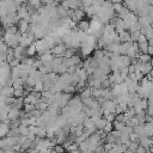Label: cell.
Here are the masks:
<instances>
[{"mask_svg": "<svg viewBox=\"0 0 153 153\" xmlns=\"http://www.w3.org/2000/svg\"><path fill=\"white\" fill-rule=\"evenodd\" d=\"M36 53H37L36 44H32V45H30V47L26 49V55H29V56H33Z\"/></svg>", "mask_w": 153, "mask_h": 153, "instance_id": "obj_17", "label": "cell"}, {"mask_svg": "<svg viewBox=\"0 0 153 153\" xmlns=\"http://www.w3.org/2000/svg\"><path fill=\"white\" fill-rule=\"evenodd\" d=\"M90 24H91V23H88L87 20H81V22H79L78 27L80 29V31H85V32H87L88 29H90Z\"/></svg>", "mask_w": 153, "mask_h": 153, "instance_id": "obj_11", "label": "cell"}, {"mask_svg": "<svg viewBox=\"0 0 153 153\" xmlns=\"http://www.w3.org/2000/svg\"><path fill=\"white\" fill-rule=\"evenodd\" d=\"M66 50H67L66 49V45L63 43H61V44H56L55 47H53L51 50H50V53L51 54H55V55H65Z\"/></svg>", "mask_w": 153, "mask_h": 153, "instance_id": "obj_2", "label": "cell"}, {"mask_svg": "<svg viewBox=\"0 0 153 153\" xmlns=\"http://www.w3.org/2000/svg\"><path fill=\"white\" fill-rule=\"evenodd\" d=\"M79 149L81 151V153H84V152H86V151H88V149H90V143H88V141L86 140V141H84V142H81V143L79 145Z\"/></svg>", "mask_w": 153, "mask_h": 153, "instance_id": "obj_16", "label": "cell"}, {"mask_svg": "<svg viewBox=\"0 0 153 153\" xmlns=\"http://www.w3.org/2000/svg\"><path fill=\"white\" fill-rule=\"evenodd\" d=\"M24 110L26 114H31L36 110V104H24Z\"/></svg>", "mask_w": 153, "mask_h": 153, "instance_id": "obj_14", "label": "cell"}, {"mask_svg": "<svg viewBox=\"0 0 153 153\" xmlns=\"http://www.w3.org/2000/svg\"><path fill=\"white\" fill-rule=\"evenodd\" d=\"M53 149H55V151H56V153H63V151H65V148H63L62 146H59V145H56Z\"/></svg>", "mask_w": 153, "mask_h": 153, "instance_id": "obj_22", "label": "cell"}, {"mask_svg": "<svg viewBox=\"0 0 153 153\" xmlns=\"http://www.w3.org/2000/svg\"><path fill=\"white\" fill-rule=\"evenodd\" d=\"M74 91H76V88H75V86L72 84V85H68V86L65 88V91H63V92H65V93H69V94H71V93H73Z\"/></svg>", "mask_w": 153, "mask_h": 153, "instance_id": "obj_20", "label": "cell"}, {"mask_svg": "<svg viewBox=\"0 0 153 153\" xmlns=\"http://www.w3.org/2000/svg\"><path fill=\"white\" fill-rule=\"evenodd\" d=\"M147 54H148L149 56H152V55H153V47H151V45L148 47V50H147Z\"/></svg>", "mask_w": 153, "mask_h": 153, "instance_id": "obj_23", "label": "cell"}, {"mask_svg": "<svg viewBox=\"0 0 153 153\" xmlns=\"http://www.w3.org/2000/svg\"><path fill=\"white\" fill-rule=\"evenodd\" d=\"M84 16H85V11L84 10H75L74 11V14L72 17V20L73 22H81Z\"/></svg>", "mask_w": 153, "mask_h": 153, "instance_id": "obj_8", "label": "cell"}, {"mask_svg": "<svg viewBox=\"0 0 153 153\" xmlns=\"http://www.w3.org/2000/svg\"><path fill=\"white\" fill-rule=\"evenodd\" d=\"M122 63H123L126 67H129L130 63H131V59H130L128 55H123V56H122Z\"/></svg>", "mask_w": 153, "mask_h": 153, "instance_id": "obj_18", "label": "cell"}, {"mask_svg": "<svg viewBox=\"0 0 153 153\" xmlns=\"http://www.w3.org/2000/svg\"><path fill=\"white\" fill-rule=\"evenodd\" d=\"M139 61L142 62V63H148L152 61V57L148 55V54H140L139 56Z\"/></svg>", "mask_w": 153, "mask_h": 153, "instance_id": "obj_13", "label": "cell"}, {"mask_svg": "<svg viewBox=\"0 0 153 153\" xmlns=\"http://www.w3.org/2000/svg\"><path fill=\"white\" fill-rule=\"evenodd\" d=\"M30 23L29 22H26V20H24V19H22L20 22H19V24H18V29H19V32L23 35V33H26L27 31H29V25Z\"/></svg>", "mask_w": 153, "mask_h": 153, "instance_id": "obj_5", "label": "cell"}, {"mask_svg": "<svg viewBox=\"0 0 153 153\" xmlns=\"http://www.w3.org/2000/svg\"><path fill=\"white\" fill-rule=\"evenodd\" d=\"M112 129H114V123H111V122H108V123H106V126H105V128H104V131L109 134V133L114 131Z\"/></svg>", "mask_w": 153, "mask_h": 153, "instance_id": "obj_21", "label": "cell"}, {"mask_svg": "<svg viewBox=\"0 0 153 153\" xmlns=\"http://www.w3.org/2000/svg\"><path fill=\"white\" fill-rule=\"evenodd\" d=\"M139 143H140V146H141V147H143V148H145V149H147V151H149V148L153 146L151 137H147V136H142V137H140Z\"/></svg>", "mask_w": 153, "mask_h": 153, "instance_id": "obj_3", "label": "cell"}, {"mask_svg": "<svg viewBox=\"0 0 153 153\" xmlns=\"http://www.w3.org/2000/svg\"><path fill=\"white\" fill-rule=\"evenodd\" d=\"M118 37H120V41L123 42V43L131 41V35H130V32L127 31V30L123 31V32H121V33H118Z\"/></svg>", "mask_w": 153, "mask_h": 153, "instance_id": "obj_9", "label": "cell"}, {"mask_svg": "<svg viewBox=\"0 0 153 153\" xmlns=\"http://www.w3.org/2000/svg\"><path fill=\"white\" fill-rule=\"evenodd\" d=\"M114 128H115V130L122 131V130L126 129V123L124 122H120V121H115L114 122Z\"/></svg>", "mask_w": 153, "mask_h": 153, "instance_id": "obj_12", "label": "cell"}, {"mask_svg": "<svg viewBox=\"0 0 153 153\" xmlns=\"http://www.w3.org/2000/svg\"><path fill=\"white\" fill-rule=\"evenodd\" d=\"M39 60H41V62H42L43 65H49V63H51L55 59H54V56H53V54H51V53H47V54L41 55Z\"/></svg>", "mask_w": 153, "mask_h": 153, "instance_id": "obj_4", "label": "cell"}, {"mask_svg": "<svg viewBox=\"0 0 153 153\" xmlns=\"http://www.w3.org/2000/svg\"><path fill=\"white\" fill-rule=\"evenodd\" d=\"M13 93H14L13 86H5L1 88V96H4V97H12Z\"/></svg>", "mask_w": 153, "mask_h": 153, "instance_id": "obj_7", "label": "cell"}, {"mask_svg": "<svg viewBox=\"0 0 153 153\" xmlns=\"http://www.w3.org/2000/svg\"><path fill=\"white\" fill-rule=\"evenodd\" d=\"M148 44H149L151 47H153V36H152L151 38H148Z\"/></svg>", "mask_w": 153, "mask_h": 153, "instance_id": "obj_24", "label": "cell"}, {"mask_svg": "<svg viewBox=\"0 0 153 153\" xmlns=\"http://www.w3.org/2000/svg\"><path fill=\"white\" fill-rule=\"evenodd\" d=\"M117 103L115 100H105V103L102 105L104 112L103 115H106V114H116V108H117Z\"/></svg>", "mask_w": 153, "mask_h": 153, "instance_id": "obj_1", "label": "cell"}, {"mask_svg": "<svg viewBox=\"0 0 153 153\" xmlns=\"http://www.w3.org/2000/svg\"><path fill=\"white\" fill-rule=\"evenodd\" d=\"M19 114H20L19 109L12 108V109L10 110V112H8V120H10V122H11V121H16V120H18Z\"/></svg>", "mask_w": 153, "mask_h": 153, "instance_id": "obj_10", "label": "cell"}, {"mask_svg": "<svg viewBox=\"0 0 153 153\" xmlns=\"http://www.w3.org/2000/svg\"><path fill=\"white\" fill-rule=\"evenodd\" d=\"M104 117H105L106 122L114 123V122L116 121V114H106V115H104Z\"/></svg>", "mask_w": 153, "mask_h": 153, "instance_id": "obj_19", "label": "cell"}, {"mask_svg": "<svg viewBox=\"0 0 153 153\" xmlns=\"http://www.w3.org/2000/svg\"><path fill=\"white\" fill-rule=\"evenodd\" d=\"M82 123H84L85 129H88V130H96V129H97V128H96V124H94V122H93V120H92V117H86Z\"/></svg>", "mask_w": 153, "mask_h": 153, "instance_id": "obj_6", "label": "cell"}, {"mask_svg": "<svg viewBox=\"0 0 153 153\" xmlns=\"http://www.w3.org/2000/svg\"><path fill=\"white\" fill-rule=\"evenodd\" d=\"M29 127H26V126H19V135H22V136H27V134H29Z\"/></svg>", "mask_w": 153, "mask_h": 153, "instance_id": "obj_15", "label": "cell"}]
</instances>
